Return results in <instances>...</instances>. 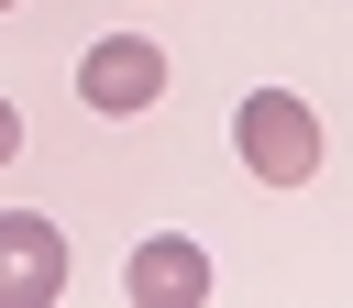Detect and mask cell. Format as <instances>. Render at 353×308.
I'll list each match as a JSON object with an SVG mask.
<instances>
[{"mask_svg":"<svg viewBox=\"0 0 353 308\" xmlns=\"http://www.w3.org/2000/svg\"><path fill=\"white\" fill-rule=\"evenodd\" d=\"M232 143H243V165H254L265 187H309V176H320V110L287 99V88H254V99L232 110Z\"/></svg>","mask_w":353,"mask_h":308,"instance_id":"obj_1","label":"cell"},{"mask_svg":"<svg viewBox=\"0 0 353 308\" xmlns=\"http://www.w3.org/2000/svg\"><path fill=\"white\" fill-rule=\"evenodd\" d=\"M121 286H132L143 308H199V297H210V253H199L188 231H165V242H143V253H132V275H121Z\"/></svg>","mask_w":353,"mask_h":308,"instance_id":"obj_4","label":"cell"},{"mask_svg":"<svg viewBox=\"0 0 353 308\" xmlns=\"http://www.w3.org/2000/svg\"><path fill=\"white\" fill-rule=\"evenodd\" d=\"M11 154H22V110L0 99V165H11Z\"/></svg>","mask_w":353,"mask_h":308,"instance_id":"obj_5","label":"cell"},{"mask_svg":"<svg viewBox=\"0 0 353 308\" xmlns=\"http://www.w3.org/2000/svg\"><path fill=\"white\" fill-rule=\"evenodd\" d=\"M0 11H11V0H0Z\"/></svg>","mask_w":353,"mask_h":308,"instance_id":"obj_6","label":"cell"},{"mask_svg":"<svg viewBox=\"0 0 353 308\" xmlns=\"http://www.w3.org/2000/svg\"><path fill=\"white\" fill-rule=\"evenodd\" d=\"M44 297H66V242L55 220L0 209V308H44Z\"/></svg>","mask_w":353,"mask_h":308,"instance_id":"obj_3","label":"cell"},{"mask_svg":"<svg viewBox=\"0 0 353 308\" xmlns=\"http://www.w3.org/2000/svg\"><path fill=\"white\" fill-rule=\"evenodd\" d=\"M77 99H88L99 121L154 110V99H165V44H154V33H99V44L77 55Z\"/></svg>","mask_w":353,"mask_h":308,"instance_id":"obj_2","label":"cell"}]
</instances>
